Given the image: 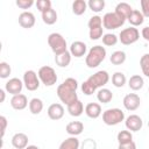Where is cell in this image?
<instances>
[{"mask_svg":"<svg viewBox=\"0 0 149 149\" xmlns=\"http://www.w3.org/2000/svg\"><path fill=\"white\" fill-rule=\"evenodd\" d=\"M105 57H106V49L102 45H94L88 50L87 56L85 58V63L90 69H93L99 66L100 63L105 59Z\"/></svg>","mask_w":149,"mask_h":149,"instance_id":"cell-1","label":"cell"},{"mask_svg":"<svg viewBox=\"0 0 149 149\" xmlns=\"http://www.w3.org/2000/svg\"><path fill=\"white\" fill-rule=\"evenodd\" d=\"M48 44L51 48L52 52L55 54V56L61 55L63 52H65L66 49V40L58 33H52L48 36Z\"/></svg>","mask_w":149,"mask_h":149,"instance_id":"cell-2","label":"cell"},{"mask_svg":"<svg viewBox=\"0 0 149 149\" xmlns=\"http://www.w3.org/2000/svg\"><path fill=\"white\" fill-rule=\"evenodd\" d=\"M125 120V113L120 108H109L102 113V121L107 126H115Z\"/></svg>","mask_w":149,"mask_h":149,"instance_id":"cell-3","label":"cell"},{"mask_svg":"<svg viewBox=\"0 0 149 149\" xmlns=\"http://www.w3.org/2000/svg\"><path fill=\"white\" fill-rule=\"evenodd\" d=\"M37 74H38L40 80H41L45 86H52V85L56 84V81H57V74H56L55 70H54L51 66L44 65V66L40 68Z\"/></svg>","mask_w":149,"mask_h":149,"instance_id":"cell-4","label":"cell"},{"mask_svg":"<svg viewBox=\"0 0 149 149\" xmlns=\"http://www.w3.org/2000/svg\"><path fill=\"white\" fill-rule=\"evenodd\" d=\"M57 95H58L59 100L62 102H64L66 106L70 105V104H72V102H74L76 100H78V95H77L76 91L69 88L64 84H61L57 87Z\"/></svg>","mask_w":149,"mask_h":149,"instance_id":"cell-5","label":"cell"},{"mask_svg":"<svg viewBox=\"0 0 149 149\" xmlns=\"http://www.w3.org/2000/svg\"><path fill=\"white\" fill-rule=\"evenodd\" d=\"M125 19L121 17L120 15H118L115 12H111V13H106L102 17V24L104 28L106 29H116L120 28L121 26H123L125 23Z\"/></svg>","mask_w":149,"mask_h":149,"instance_id":"cell-6","label":"cell"},{"mask_svg":"<svg viewBox=\"0 0 149 149\" xmlns=\"http://www.w3.org/2000/svg\"><path fill=\"white\" fill-rule=\"evenodd\" d=\"M139 38H140V33H139L137 28H135V27L126 28V29L121 30V33L119 35L120 42L125 45H130V44L135 43Z\"/></svg>","mask_w":149,"mask_h":149,"instance_id":"cell-7","label":"cell"},{"mask_svg":"<svg viewBox=\"0 0 149 149\" xmlns=\"http://www.w3.org/2000/svg\"><path fill=\"white\" fill-rule=\"evenodd\" d=\"M108 80H109L108 72L107 71H104V70H100V71L95 72L94 74L90 76L86 81L97 90L98 87H102L104 85H106L108 83Z\"/></svg>","mask_w":149,"mask_h":149,"instance_id":"cell-8","label":"cell"},{"mask_svg":"<svg viewBox=\"0 0 149 149\" xmlns=\"http://www.w3.org/2000/svg\"><path fill=\"white\" fill-rule=\"evenodd\" d=\"M23 84L26 86V88L28 91H35L40 87V78L38 74L33 71V70H28L24 72L23 74Z\"/></svg>","mask_w":149,"mask_h":149,"instance_id":"cell-9","label":"cell"},{"mask_svg":"<svg viewBox=\"0 0 149 149\" xmlns=\"http://www.w3.org/2000/svg\"><path fill=\"white\" fill-rule=\"evenodd\" d=\"M141 99L136 93H128L123 98V106L127 111H136L140 107Z\"/></svg>","mask_w":149,"mask_h":149,"instance_id":"cell-10","label":"cell"},{"mask_svg":"<svg viewBox=\"0 0 149 149\" xmlns=\"http://www.w3.org/2000/svg\"><path fill=\"white\" fill-rule=\"evenodd\" d=\"M22 87H23V83L19 79V78H12L9 79L6 85H5V90L13 94V95H16V94H20L21 91H22Z\"/></svg>","mask_w":149,"mask_h":149,"instance_id":"cell-11","label":"cell"},{"mask_svg":"<svg viewBox=\"0 0 149 149\" xmlns=\"http://www.w3.org/2000/svg\"><path fill=\"white\" fill-rule=\"evenodd\" d=\"M142 126H143V121L136 114H132L126 119V127L130 132H139L142 128Z\"/></svg>","mask_w":149,"mask_h":149,"instance_id":"cell-12","label":"cell"},{"mask_svg":"<svg viewBox=\"0 0 149 149\" xmlns=\"http://www.w3.org/2000/svg\"><path fill=\"white\" fill-rule=\"evenodd\" d=\"M19 24L26 29L33 28L35 24V15L31 12H22L19 15Z\"/></svg>","mask_w":149,"mask_h":149,"instance_id":"cell-13","label":"cell"},{"mask_svg":"<svg viewBox=\"0 0 149 149\" xmlns=\"http://www.w3.org/2000/svg\"><path fill=\"white\" fill-rule=\"evenodd\" d=\"M28 105V99L24 94L20 93V94H16V95H13V98L10 99V106L16 109V111H22L27 107Z\"/></svg>","mask_w":149,"mask_h":149,"instance_id":"cell-14","label":"cell"},{"mask_svg":"<svg viewBox=\"0 0 149 149\" xmlns=\"http://www.w3.org/2000/svg\"><path fill=\"white\" fill-rule=\"evenodd\" d=\"M12 144L15 149H26L28 147V136L24 133H16L12 137Z\"/></svg>","mask_w":149,"mask_h":149,"instance_id":"cell-15","label":"cell"},{"mask_svg":"<svg viewBox=\"0 0 149 149\" xmlns=\"http://www.w3.org/2000/svg\"><path fill=\"white\" fill-rule=\"evenodd\" d=\"M64 115V107L61 104H51L48 107V116L51 120H59Z\"/></svg>","mask_w":149,"mask_h":149,"instance_id":"cell-16","label":"cell"},{"mask_svg":"<svg viewBox=\"0 0 149 149\" xmlns=\"http://www.w3.org/2000/svg\"><path fill=\"white\" fill-rule=\"evenodd\" d=\"M86 44L81 41H74L70 45V52L74 57H83L86 54Z\"/></svg>","mask_w":149,"mask_h":149,"instance_id":"cell-17","label":"cell"},{"mask_svg":"<svg viewBox=\"0 0 149 149\" xmlns=\"http://www.w3.org/2000/svg\"><path fill=\"white\" fill-rule=\"evenodd\" d=\"M65 130L71 136H77V135H79V134L83 133V130H84V123L80 122V121H71V122H69L66 125Z\"/></svg>","mask_w":149,"mask_h":149,"instance_id":"cell-18","label":"cell"},{"mask_svg":"<svg viewBox=\"0 0 149 149\" xmlns=\"http://www.w3.org/2000/svg\"><path fill=\"white\" fill-rule=\"evenodd\" d=\"M85 113L91 119H97L101 114V106L97 102H90L85 107Z\"/></svg>","mask_w":149,"mask_h":149,"instance_id":"cell-19","label":"cell"},{"mask_svg":"<svg viewBox=\"0 0 149 149\" xmlns=\"http://www.w3.org/2000/svg\"><path fill=\"white\" fill-rule=\"evenodd\" d=\"M132 12H133V8H132V6H130L129 3H127V2H120V3H118L116 7H115V13H116L118 15H120L121 17H123L125 20L129 17V15L132 14Z\"/></svg>","mask_w":149,"mask_h":149,"instance_id":"cell-20","label":"cell"},{"mask_svg":"<svg viewBox=\"0 0 149 149\" xmlns=\"http://www.w3.org/2000/svg\"><path fill=\"white\" fill-rule=\"evenodd\" d=\"M68 112H69V114L72 115V116H79V115H81L83 112H84L83 102L78 99V100H76L74 102L68 105Z\"/></svg>","mask_w":149,"mask_h":149,"instance_id":"cell-21","label":"cell"},{"mask_svg":"<svg viewBox=\"0 0 149 149\" xmlns=\"http://www.w3.org/2000/svg\"><path fill=\"white\" fill-rule=\"evenodd\" d=\"M71 56H72L71 52L66 50L65 52L55 56V62H56V64H57L58 66H61V68H66V66L70 64V62H71Z\"/></svg>","mask_w":149,"mask_h":149,"instance_id":"cell-22","label":"cell"},{"mask_svg":"<svg viewBox=\"0 0 149 149\" xmlns=\"http://www.w3.org/2000/svg\"><path fill=\"white\" fill-rule=\"evenodd\" d=\"M128 21H129V23H130L133 27H137V26H140V24L143 23L144 16H143V14H142L140 10L133 9L132 14H130L129 17H128Z\"/></svg>","mask_w":149,"mask_h":149,"instance_id":"cell-23","label":"cell"},{"mask_svg":"<svg viewBox=\"0 0 149 149\" xmlns=\"http://www.w3.org/2000/svg\"><path fill=\"white\" fill-rule=\"evenodd\" d=\"M143 84H144L143 78H142L140 74H134V76H132V77L129 78V80H128V86H129V88H132V90H134V91L141 90V88L143 87Z\"/></svg>","mask_w":149,"mask_h":149,"instance_id":"cell-24","label":"cell"},{"mask_svg":"<svg viewBox=\"0 0 149 149\" xmlns=\"http://www.w3.org/2000/svg\"><path fill=\"white\" fill-rule=\"evenodd\" d=\"M42 20H43V22L45 24H49V26L56 23V21H57V13H56V10L54 8H50L48 10L43 12L42 13Z\"/></svg>","mask_w":149,"mask_h":149,"instance_id":"cell-25","label":"cell"},{"mask_svg":"<svg viewBox=\"0 0 149 149\" xmlns=\"http://www.w3.org/2000/svg\"><path fill=\"white\" fill-rule=\"evenodd\" d=\"M79 148V140L76 136H71L64 140L58 149H78Z\"/></svg>","mask_w":149,"mask_h":149,"instance_id":"cell-26","label":"cell"},{"mask_svg":"<svg viewBox=\"0 0 149 149\" xmlns=\"http://www.w3.org/2000/svg\"><path fill=\"white\" fill-rule=\"evenodd\" d=\"M43 109V101L38 98H33L29 101V111L31 112V114H40Z\"/></svg>","mask_w":149,"mask_h":149,"instance_id":"cell-27","label":"cell"},{"mask_svg":"<svg viewBox=\"0 0 149 149\" xmlns=\"http://www.w3.org/2000/svg\"><path fill=\"white\" fill-rule=\"evenodd\" d=\"M97 98L100 102L102 104H108L112 99H113V93L111 92V90L108 88H101L98 91L97 93Z\"/></svg>","mask_w":149,"mask_h":149,"instance_id":"cell-28","label":"cell"},{"mask_svg":"<svg viewBox=\"0 0 149 149\" xmlns=\"http://www.w3.org/2000/svg\"><path fill=\"white\" fill-rule=\"evenodd\" d=\"M109 61H111V63L114 64V65H121V64L125 63V61H126V54H125L123 51H121V50H116V51H114V52L111 55Z\"/></svg>","mask_w":149,"mask_h":149,"instance_id":"cell-29","label":"cell"},{"mask_svg":"<svg viewBox=\"0 0 149 149\" xmlns=\"http://www.w3.org/2000/svg\"><path fill=\"white\" fill-rule=\"evenodd\" d=\"M86 7H87V2L86 1H84V0H76L72 3V12L76 15H81V14L85 13Z\"/></svg>","mask_w":149,"mask_h":149,"instance_id":"cell-30","label":"cell"},{"mask_svg":"<svg viewBox=\"0 0 149 149\" xmlns=\"http://www.w3.org/2000/svg\"><path fill=\"white\" fill-rule=\"evenodd\" d=\"M112 83L115 87H122L126 84V76L122 72H115L112 76Z\"/></svg>","mask_w":149,"mask_h":149,"instance_id":"cell-31","label":"cell"},{"mask_svg":"<svg viewBox=\"0 0 149 149\" xmlns=\"http://www.w3.org/2000/svg\"><path fill=\"white\" fill-rule=\"evenodd\" d=\"M133 141V135L129 130H121L118 134V142L119 144H126Z\"/></svg>","mask_w":149,"mask_h":149,"instance_id":"cell-32","label":"cell"},{"mask_svg":"<svg viewBox=\"0 0 149 149\" xmlns=\"http://www.w3.org/2000/svg\"><path fill=\"white\" fill-rule=\"evenodd\" d=\"M87 6L90 7V9L92 12H95V13H99L104 9L105 7V1L104 0H90L87 2Z\"/></svg>","mask_w":149,"mask_h":149,"instance_id":"cell-33","label":"cell"},{"mask_svg":"<svg viewBox=\"0 0 149 149\" xmlns=\"http://www.w3.org/2000/svg\"><path fill=\"white\" fill-rule=\"evenodd\" d=\"M118 36L115 35V34H111V33H108V34H105V35H102V43L105 44V45H107V47H112V45H115L116 43H118Z\"/></svg>","mask_w":149,"mask_h":149,"instance_id":"cell-34","label":"cell"},{"mask_svg":"<svg viewBox=\"0 0 149 149\" xmlns=\"http://www.w3.org/2000/svg\"><path fill=\"white\" fill-rule=\"evenodd\" d=\"M140 66L144 76L149 77V54H144L140 59Z\"/></svg>","mask_w":149,"mask_h":149,"instance_id":"cell-35","label":"cell"},{"mask_svg":"<svg viewBox=\"0 0 149 149\" xmlns=\"http://www.w3.org/2000/svg\"><path fill=\"white\" fill-rule=\"evenodd\" d=\"M87 26H88L90 29H92V28H98V27H102V17H100L99 15L92 16V17L88 20Z\"/></svg>","mask_w":149,"mask_h":149,"instance_id":"cell-36","label":"cell"},{"mask_svg":"<svg viewBox=\"0 0 149 149\" xmlns=\"http://www.w3.org/2000/svg\"><path fill=\"white\" fill-rule=\"evenodd\" d=\"M10 72H12V69H10L9 64L6 62H1L0 63V77L2 79H5V78L9 77Z\"/></svg>","mask_w":149,"mask_h":149,"instance_id":"cell-37","label":"cell"},{"mask_svg":"<svg viewBox=\"0 0 149 149\" xmlns=\"http://www.w3.org/2000/svg\"><path fill=\"white\" fill-rule=\"evenodd\" d=\"M36 7H37V9H38L41 13H43V12H45V10H48V9H50V8H52L50 0H37V1H36Z\"/></svg>","mask_w":149,"mask_h":149,"instance_id":"cell-38","label":"cell"},{"mask_svg":"<svg viewBox=\"0 0 149 149\" xmlns=\"http://www.w3.org/2000/svg\"><path fill=\"white\" fill-rule=\"evenodd\" d=\"M102 27H98V28H92V29H90V33H88V35H90V38L91 40H99L100 37H102Z\"/></svg>","mask_w":149,"mask_h":149,"instance_id":"cell-39","label":"cell"},{"mask_svg":"<svg viewBox=\"0 0 149 149\" xmlns=\"http://www.w3.org/2000/svg\"><path fill=\"white\" fill-rule=\"evenodd\" d=\"M81 91H83V93L84 94H86V95H91V94H93L94 92H95V88L93 87V86H91L86 80L81 84Z\"/></svg>","mask_w":149,"mask_h":149,"instance_id":"cell-40","label":"cell"},{"mask_svg":"<svg viewBox=\"0 0 149 149\" xmlns=\"http://www.w3.org/2000/svg\"><path fill=\"white\" fill-rule=\"evenodd\" d=\"M34 5L33 0H16V6L21 9H28Z\"/></svg>","mask_w":149,"mask_h":149,"instance_id":"cell-41","label":"cell"},{"mask_svg":"<svg viewBox=\"0 0 149 149\" xmlns=\"http://www.w3.org/2000/svg\"><path fill=\"white\" fill-rule=\"evenodd\" d=\"M62 84H64L65 86H68L69 88H71V90H74V91H77V87H78V81L74 79V78H66Z\"/></svg>","mask_w":149,"mask_h":149,"instance_id":"cell-42","label":"cell"},{"mask_svg":"<svg viewBox=\"0 0 149 149\" xmlns=\"http://www.w3.org/2000/svg\"><path fill=\"white\" fill-rule=\"evenodd\" d=\"M141 13L144 17H149V0H141Z\"/></svg>","mask_w":149,"mask_h":149,"instance_id":"cell-43","label":"cell"},{"mask_svg":"<svg viewBox=\"0 0 149 149\" xmlns=\"http://www.w3.org/2000/svg\"><path fill=\"white\" fill-rule=\"evenodd\" d=\"M97 148V143L94 140L92 139H86L84 140L83 144H81V149H95Z\"/></svg>","mask_w":149,"mask_h":149,"instance_id":"cell-44","label":"cell"},{"mask_svg":"<svg viewBox=\"0 0 149 149\" xmlns=\"http://www.w3.org/2000/svg\"><path fill=\"white\" fill-rule=\"evenodd\" d=\"M118 149H136V144L134 141H132V142L126 143V144H119Z\"/></svg>","mask_w":149,"mask_h":149,"instance_id":"cell-45","label":"cell"},{"mask_svg":"<svg viewBox=\"0 0 149 149\" xmlns=\"http://www.w3.org/2000/svg\"><path fill=\"white\" fill-rule=\"evenodd\" d=\"M0 121H1V125H2V128H1V136H3V135H5L6 127H7V119H6L3 115H1V116H0Z\"/></svg>","mask_w":149,"mask_h":149,"instance_id":"cell-46","label":"cell"},{"mask_svg":"<svg viewBox=\"0 0 149 149\" xmlns=\"http://www.w3.org/2000/svg\"><path fill=\"white\" fill-rule=\"evenodd\" d=\"M141 34H142V37H143L146 41H148V42H149V26L144 27V28L142 29Z\"/></svg>","mask_w":149,"mask_h":149,"instance_id":"cell-47","label":"cell"},{"mask_svg":"<svg viewBox=\"0 0 149 149\" xmlns=\"http://www.w3.org/2000/svg\"><path fill=\"white\" fill-rule=\"evenodd\" d=\"M0 94H1V102H3V100H5V91L3 90H0Z\"/></svg>","mask_w":149,"mask_h":149,"instance_id":"cell-48","label":"cell"},{"mask_svg":"<svg viewBox=\"0 0 149 149\" xmlns=\"http://www.w3.org/2000/svg\"><path fill=\"white\" fill-rule=\"evenodd\" d=\"M26 149H40L38 147H36V146H28Z\"/></svg>","mask_w":149,"mask_h":149,"instance_id":"cell-49","label":"cell"},{"mask_svg":"<svg viewBox=\"0 0 149 149\" xmlns=\"http://www.w3.org/2000/svg\"><path fill=\"white\" fill-rule=\"evenodd\" d=\"M148 127H149V121H148Z\"/></svg>","mask_w":149,"mask_h":149,"instance_id":"cell-50","label":"cell"},{"mask_svg":"<svg viewBox=\"0 0 149 149\" xmlns=\"http://www.w3.org/2000/svg\"><path fill=\"white\" fill-rule=\"evenodd\" d=\"M148 91H149V88H148Z\"/></svg>","mask_w":149,"mask_h":149,"instance_id":"cell-51","label":"cell"}]
</instances>
